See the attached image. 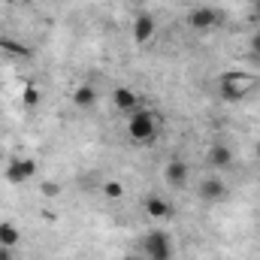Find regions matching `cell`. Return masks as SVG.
I'll use <instances>...</instances> for the list:
<instances>
[{
    "label": "cell",
    "instance_id": "1",
    "mask_svg": "<svg viewBox=\"0 0 260 260\" xmlns=\"http://www.w3.org/2000/svg\"><path fill=\"white\" fill-rule=\"evenodd\" d=\"M257 88H260V79L251 76V73H242V70H230V73H224V76L218 79V91H221V97H224L227 103H242V100H248Z\"/></svg>",
    "mask_w": 260,
    "mask_h": 260
},
{
    "label": "cell",
    "instance_id": "2",
    "mask_svg": "<svg viewBox=\"0 0 260 260\" xmlns=\"http://www.w3.org/2000/svg\"><path fill=\"white\" fill-rule=\"evenodd\" d=\"M157 133H160V118H157V112L139 106L136 112H130L127 115V136L133 139V142L148 145V142L157 139Z\"/></svg>",
    "mask_w": 260,
    "mask_h": 260
},
{
    "label": "cell",
    "instance_id": "3",
    "mask_svg": "<svg viewBox=\"0 0 260 260\" xmlns=\"http://www.w3.org/2000/svg\"><path fill=\"white\" fill-rule=\"evenodd\" d=\"M145 260H173V239L167 230H148L142 239Z\"/></svg>",
    "mask_w": 260,
    "mask_h": 260
},
{
    "label": "cell",
    "instance_id": "4",
    "mask_svg": "<svg viewBox=\"0 0 260 260\" xmlns=\"http://www.w3.org/2000/svg\"><path fill=\"white\" fill-rule=\"evenodd\" d=\"M3 176H6L9 185H24V182H30V179L37 176V160H34V157H12V160L6 164Z\"/></svg>",
    "mask_w": 260,
    "mask_h": 260
},
{
    "label": "cell",
    "instance_id": "5",
    "mask_svg": "<svg viewBox=\"0 0 260 260\" xmlns=\"http://www.w3.org/2000/svg\"><path fill=\"white\" fill-rule=\"evenodd\" d=\"M188 24L194 27L197 34H209L212 27L221 24V12H218L215 6H194V9L188 12Z\"/></svg>",
    "mask_w": 260,
    "mask_h": 260
},
{
    "label": "cell",
    "instance_id": "6",
    "mask_svg": "<svg viewBox=\"0 0 260 260\" xmlns=\"http://www.w3.org/2000/svg\"><path fill=\"white\" fill-rule=\"evenodd\" d=\"M130 34H133V43H139V46L151 43L154 34H157V21H154V15H151V12H139V15L133 18Z\"/></svg>",
    "mask_w": 260,
    "mask_h": 260
},
{
    "label": "cell",
    "instance_id": "7",
    "mask_svg": "<svg viewBox=\"0 0 260 260\" xmlns=\"http://www.w3.org/2000/svg\"><path fill=\"white\" fill-rule=\"evenodd\" d=\"M197 197H200L203 203H218V200H224V197H227V185H224V179H218V176H206V179L197 185Z\"/></svg>",
    "mask_w": 260,
    "mask_h": 260
},
{
    "label": "cell",
    "instance_id": "8",
    "mask_svg": "<svg viewBox=\"0 0 260 260\" xmlns=\"http://www.w3.org/2000/svg\"><path fill=\"white\" fill-rule=\"evenodd\" d=\"M188 179H191V170H188V164H185V160L173 157V160L164 167V182H167L170 188H185V185H188Z\"/></svg>",
    "mask_w": 260,
    "mask_h": 260
},
{
    "label": "cell",
    "instance_id": "9",
    "mask_svg": "<svg viewBox=\"0 0 260 260\" xmlns=\"http://www.w3.org/2000/svg\"><path fill=\"white\" fill-rule=\"evenodd\" d=\"M112 106L118 109V112H124V115H130V112H136L139 109V94L133 91V88H115L112 91Z\"/></svg>",
    "mask_w": 260,
    "mask_h": 260
},
{
    "label": "cell",
    "instance_id": "10",
    "mask_svg": "<svg viewBox=\"0 0 260 260\" xmlns=\"http://www.w3.org/2000/svg\"><path fill=\"white\" fill-rule=\"evenodd\" d=\"M209 164H212L215 170H227V167L233 164V148L224 145V142L212 145V148H209Z\"/></svg>",
    "mask_w": 260,
    "mask_h": 260
},
{
    "label": "cell",
    "instance_id": "11",
    "mask_svg": "<svg viewBox=\"0 0 260 260\" xmlns=\"http://www.w3.org/2000/svg\"><path fill=\"white\" fill-rule=\"evenodd\" d=\"M73 103H76L79 109H94V106H97V91H94V85L82 82V85L73 91Z\"/></svg>",
    "mask_w": 260,
    "mask_h": 260
},
{
    "label": "cell",
    "instance_id": "12",
    "mask_svg": "<svg viewBox=\"0 0 260 260\" xmlns=\"http://www.w3.org/2000/svg\"><path fill=\"white\" fill-rule=\"evenodd\" d=\"M145 215L154 218V221H164V218L173 215V206H170L164 197H148V200H145Z\"/></svg>",
    "mask_w": 260,
    "mask_h": 260
},
{
    "label": "cell",
    "instance_id": "13",
    "mask_svg": "<svg viewBox=\"0 0 260 260\" xmlns=\"http://www.w3.org/2000/svg\"><path fill=\"white\" fill-rule=\"evenodd\" d=\"M18 239H21L18 227H15L12 221H0V245H3V248H15Z\"/></svg>",
    "mask_w": 260,
    "mask_h": 260
},
{
    "label": "cell",
    "instance_id": "14",
    "mask_svg": "<svg viewBox=\"0 0 260 260\" xmlns=\"http://www.w3.org/2000/svg\"><path fill=\"white\" fill-rule=\"evenodd\" d=\"M40 100H43V97H40V88H37V85H24L21 103H24V106H30V109H37V106H40Z\"/></svg>",
    "mask_w": 260,
    "mask_h": 260
},
{
    "label": "cell",
    "instance_id": "15",
    "mask_svg": "<svg viewBox=\"0 0 260 260\" xmlns=\"http://www.w3.org/2000/svg\"><path fill=\"white\" fill-rule=\"evenodd\" d=\"M103 194H106V200H121V197H124V185H121L118 179H106Z\"/></svg>",
    "mask_w": 260,
    "mask_h": 260
},
{
    "label": "cell",
    "instance_id": "16",
    "mask_svg": "<svg viewBox=\"0 0 260 260\" xmlns=\"http://www.w3.org/2000/svg\"><path fill=\"white\" fill-rule=\"evenodd\" d=\"M248 52H251V58L260 64V30H254V34L248 37Z\"/></svg>",
    "mask_w": 260,
    "mask_h": 260
},
{
    "label": "cell",
    "instance_id": "17",
    "mask_svg": "<svg viewBox=\"0 0 260 260\" xmlns=\"http://www.w3.org/2000/svg\"><path fill=\"white\" fill-rule=\"evenodd\" d=\"M61 194V185H55V182H43V197H58Z\"/></svg>",
    "mask_w": 260,
    "mask_h": 260
},
{
    "label": "cell",
    "instance_id": "18",
    "mask_svg": "<svg viewBox=\"0 0 260 260\" xmlns=\"http://www.w3.org/2000/svg\"><path fill=\"white\" fill-rule=\"evenodd\" d=\"M0 260H12V248H3L0 245Z\"/></svg>",
    "mask_w": 260,
    "mask_h": 260
},
{
    "label": "cell",
    "instance_id": "19",
    "mask_svg": "<svg viewBox=\"0 0 260 260\" xmlns=\"http://www.w3.org/2000/svg\"><path fill=\"white\" fill-rule=\"evenodd\" d=\"M251 12H254V18H260V0H251Z\"/></svg>",
    "mask_w": 260,
    "mask_h": 260
},
{
    "label": "cell",
    "instance_id": "20",
    "mask_svg": "<svg viewBox=\"0 0 260 260\" xmlns=\"http://www.w3.org/2000/svg\"><path fill=\"white\" fill-rule=\"evenodd\" d=\"M124 260H145V254H127Z\"/></svg>",
    "mask_w": 260,
    "mask_h": 260
},
{
    "label": "cell",
    "instance_id": "21",
    "mask_svg": "<svg viewBox=\"0 0 260 260\" xmlns=\"http://www.w3.org/2000/svg\"><path fill=\"white\" fill-rule=\"evenodd\" d=\"M254 157H257V160H260V142H257V148H254Z\"/></svg>",
    "mask_w": 260,
    "mask_h": 260
},
{
    "label": "cell",
    "instance_id": "22",
    "mask_svg": "<svg viewBox=\"0 0 260 260\" xmlns=\"http://www.w3.org/2000/svg\"><path fill=\"white\" fill-rule=\"evenodd\" d=\"M3 3H21V0H3Z\"/></svg>",
    "mask_w": 260,
    "mask_h": 260
},
{
    "label": "cell",
    "instance_id": "23",
    "mask_svg": "<svg viewBox=\"0 0 260 260\" xmlns=\"http://www.w3.org/2000/svg\"><path fill=\"white\" fill-rule=\"evenodd\" d=\"M142 3H145V0H142Z\"/></svg>",
    "mask_w": 260,
    "mask_h": 260
},
{
    "label": "cell",
    "instance_id": "24",
    "mask_svg": "<svg viewBox=\"0 0 260 260\" xmlns=\"http://www.w3.org/2000/svg\"><path fill=\"white\" fill-rule=\"evenodd\" d=\"M257 230H260V227H257Z\"/></svg>",
    "mask_w": 260,
    "mask_h": 260
}]
</instances>
